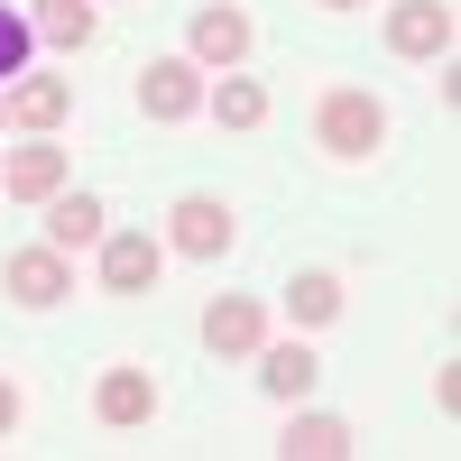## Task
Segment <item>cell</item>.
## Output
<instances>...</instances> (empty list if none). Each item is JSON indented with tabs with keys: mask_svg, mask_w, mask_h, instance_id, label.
Wrapping results in <instances>:
<instances>
[{
	"mask_svg": "<svg viewBox=\"0 0 461 461\" xmlns=\"http://www.w3.org/2000/svg\"><path fill=\"white\" fill-rule=\"evenodd\" d=\"M314 148L341 167H369L378 148H388V102H378L369 84H323L314 102Z\"/></svg>",
	"mask_w": 461,
	"mask_h": 461,
	"instance_id": "6da1fadb",
	"label": "cell"
},
{
	"mask_svg": "<svg viewBox=\"0 0 461 461\" xmlns=\"http://www.w3.org/2000/svg\"><path fill=\"white\" fill-rule=\"evenodd\" d=\"M0 295H10L19 314H47V304H65V295H74L65 249H10V258H0Z\"/></svg>",
	"mask_w": 461,
	"mask_h": 461,
	"instance_id": "7a4b0ae2",
	"label": "cell"
},
{
	"mask_svg": "<svg viewBox=\"0 0 461 461\" xmlns=\"http://www.w3.org/2000/svg\"><path fill=\"white\" fill-rule=\"evenodd\" d=\"M230 240H240V221H230L221 194H176V212H167V249L176 258H221Z\"/></svg>",
	"mask_w": 461,
	"mask_h": 461,
	"instance_id": "3957f363",
	"label": "cell"
},
{
	"mask_svg": "<svg viewBox=\"0 0 461 461\" xmlns=\"http://www.w3.org/2000/svg\"><path fill=\"white\" fill-rule=\"evenodd\" d=\"M139 111H148V121H194V111H203V65L194 56H148Z\"/></svg>",
	"mask_w": 461,
	"mask_h": 461,
	"instance_id": "277c9868",
	"label": "cell"
},
{
	"mask_svg": "<svg viewBox=\"0 0 461 461\" xmlns=\"http://www.w3.org/2000/svg\"><path fill=\"white\" fill-rule=\"evenodd\" d=\"M167 277V240L148 230H102V295H148Z\"/></svg>",
	"mask_w": 461,
	"mask_h": 461,
	"instance_id": "5b68a950",
	"label": "cell"
},
{
	"mask_svg": "<svg viewBox=\"0 0 461 461\" xmlns=\"http://www.w3.org/2000/svg\"><path fill=\"white\" fill-rule=\"evenodd\" d=\"M258 341H267V304L258 295H212L203 304V351L212 360H249Z\"/></svg>",
	"mask_w": 461,
	"mask_h": 461,
	"instance_id": "8992f818",
	"label": "cell"
},
{
	"mask_svg": "<svg viewBox=\"0 0 461 461\" xmlns=\"http://www.w3.org/2000/svg\"><path fill=\"white\" fill-rule=\"evenodd\" d=\"M388 47L415 65H443L452 56V0H397L388 10Z\"/></svg>",
	"mask_w": 461,
	"mask_h": 461,
	"instance_id": "52a82bcc",
	"label": "cell"
},
{
	"mask_svg": "<svg viewBox=\"0 0 461 461\" xmlns=\"http://www.w3.org/2000/svg\"><path fill=\"white\" fill-rule=\"evenodd\" d=\"M185 56L212 65V74H240V56H249V10H230V0L194 10V28H185Z\"/></svg>",
	"mask_w": 461,
	"mask_h": 461,
	"instance_id": "ba28073f",
	"label": "cell"
},
{
	"mask_svg": "<svg viewBox=\"0 0 461 461\" xmlns=\"http://www.w3.org/2000/svg\"><path fill=\"white\" fill-rule=\"evenodd\" d=\"M93 406H102V425H148V415H158V378H148L139 360H111L102 369V388H93Z\"/></svg>",
	"mask_w": 461,
	"mask_h": 461,
	"instance_id": "9c48e42d",
	"label": "cell"
},
{
	"mask_svg": "<svg viewBox=\"0 0 461 461\" xmlns=\"http://www.w3.org/2000/svg\"><path fill=\"white\" fill-rule=\"evenodd\" d=\"M0 111H10L19 130H37V139H47L65 111H74V84H65V74H19V84L0 93Z\"/></svg>",
	"mask_w": 461,
	"mask_h": 461,
	"instance_id": "30bf717a",
	"label": "cell"
},
{
	"mask_svg": "<svg viewBox=\"0 0 461 461\" xmlns=\"http://www.w3.org/2000/svg\"><path fill=\"white\" fill-rule=\"evenodd\" d=\"M102 230H111V212H102V194H47V249H102Z\"/></svg>",
	"mask_w": 461,
	"mask_h": 461,
	"instance_id": "8fae6325",
	"label": "cell"
},
{
	"mask_svg": "<svg viewBox=\"0 0 461 461\" xmlns=\"http://www.w3.org/2000/svg\"><path fill=\"white\" fill-rule=\"evenodd\" d=\"M249 360H258V388L277 397V406H295V397H304V388H314V378H323V360L304 351V341H258Z\"/></svg>",
	"mask_w": 461,
	"mask_h": 461,
	"instance_id": "7c38bea8",
	"label": "cell"
},
{
	"mask_svg": "<svg viewBox=\"0 0 461 461\" xmlns=\"http://www.w3.org/2000/svg\"><path fill=\"white\" fill-rule=\"evenodd\" d=\"M0 194H19V203H47V194H65V148H10V167H0Z\"/></svg>",
	"mask_w": 461,
	"mask_h": 461,
	"instance_id": "4fadbf2b",
	"label": "cell"
},
{
	"mask_svg": "<svg viewBox=\"0 0 461 461\" xmlns=\"http://www.w3.org/2000/svg\"><path fill=\"white\" fill-rule=\"evenodd\" d=\"M277 452L286 461H341V452H351V425H341V415H286Z\"/></svg>",
	"mask_w": 461,
	"mask_h": 461,
	"instance_id": "5bb4252c",
	"label": "cell"
},
{
	"mask_svg": "<svg viewBox=\"0 0 461 461\" xmlns=\"http://www.w3.org/2000/svg\"><path fill=\"white\" fill-rule=\"evenodd\" d=\"M28 28H37V37H56V47H93L102 10H93V0H28Z\"/></svg>",
	"mask_w": 461,
	"mask_h": 461,
	"instance_id": "9a60e30c",
	"label": "cell"
},
{
	"mask_svg": "<svg viewBox=\"0 0 461 461\" xmlns=\"http://www.w3.org/2000/svg\"><path fill=\"white\" fill-rule=\"evenodd\" d=\"M203 111H212L221 130H258L267 121V93L249 84V74H221V84H203Z\"/></svg>",
	"mask_w": 461,
	"mask_h": 461,
	"instance_id": "2e32d148",
	"label": "cell"
},
{
	"mask_svg": "<svg viewBox=\"0 0 461 461\" xmlns=\"http://www.w3.org/2000/svg\"><path fill=\"white\" fill-rule=\"evenodd\" d=\"M286 314H295L304 332H323V323L341 314V277H332V267H304V277L286 286Z\"/></svg>",
	"mask_w": 461,
	"mask_h": 461,
	"instance_id": "e0dca14e",
	"label": "cell"
},
{
	"mask_svg": "<svg viewBox=\"0 0 461 461\" xmlns=\"http://www.w3.org/2000/svg\"><path fill=\"white\" fill-rule=\"evenodd\" d=\"M28 56H37V28H28V10H10V0H0V93L28 74Z\"/></svg>",
	"mask_w": 461,
	"mask_h": 461,
	"instance_id": "ac0fdd59",
	"label": "cell"
},
{
	"mask_svg": "<svg viewBox=\"0 0 461 461\" xmlns=\"http://www.w3.org/2000/svg\"><path fill=\"white\" fill-rule=\"evenodd\" d=\"M0 434H19V388L0 378Z\"/></svg>",
	"mask_w": 461,
	"mask_h": 461,
	"instance_id": "d6986e66",
	"label": "cell"
},
{
	"mask_svg": "<svg viewBox=\"0 0 461 461\" xmlns=\"http://www.w3.org/2000/svg\"><path fill=\"white\" fill-rule=\"evenodd\" d=\"M314 10H360V0H314Z\"/></svg>",
	"mask_w": 461,
	"mask_h": 461,
	"instance_id": "ffe728a7",
	"label": "cell"
},
{
	"mask_svg": "<svg viewBox=\"0 0 461 461\" xmlns=\"http://www.w3.org/2000/svg\"><path fill=\"white\" fill-rule=\"evenodd\" d=\"M0 121H10V111H0Z\"/></svg>",
	"mask_w": 461,
	"mask_h": 461,
	"instance_id": "44dd1931",
	"label": "cell"
},
{
	"mask_svg": "<svg viewBox=\"0 0 461 461\" xmlns=\"http://www.w3.org/2000/svg\"><path fill=\"white\" fill-rule=\"evenodd\" d=\"M0 167H10V158H0Z\"/></svg>",
	"mask_w": 461,
	"mask_h": 461,
	"instance_id": "7402d4cb",
	"label": "cell"
}]
</instances>
